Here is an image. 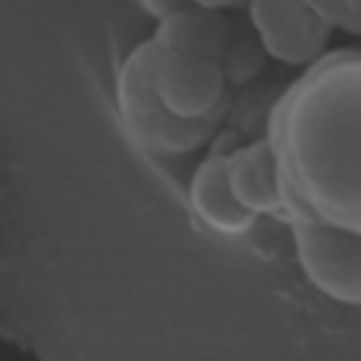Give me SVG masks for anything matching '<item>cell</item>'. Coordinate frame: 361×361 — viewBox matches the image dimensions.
<instances>
[{"label":"cell","instance_id":"obj_2","mask_svg":"<svg viewBox=\"0 0 361 361\" xmlns=\"http://www.w3.org/2000/svg\"><path fill=\"white\" fill-rule=\"evenodd\" d=\"M116 107L133 144L158 158H180L200 149L214 121H186L175 116L152 82V37L135 42L116 73Z\"/></svg>","mask_w":361,"mask_h":361},{"label":"cell","instance_id":"obj_5","mask_svg":"<svg viewBox=\"0 0 361 361\" xmlns=\"http://www.w3.org/2000/svg\"><path fill=\"white\" fill-rule=\"evenodd\" d=\"M259 48L279 65L310 68L330 54L333 25L307 0H248Z\"/></svg>","mask_w":361,"mask_h":361},{"label":"cell","instance_id":"obj_12","mask_svg":"<svg viewBox=\"0 0 361 361\" xmlns=\"http://www.w3.org/2000/svg\"><path fill=\"white\" fill-rule=\"evenodd\" d=\"M189 3H197V6H206V8L231 11V8H240V6H245L248 0H189Z\"/></svg>","mask_w":361,"mask_h":361},{"label":"cell","instance_id":"obj_6","mask_svg":"<svg viewBox=\"0 0 361 361\" xmlns=\"http://www.w3.org/2000/svg\"><path fill=\"white\" fill-rule=\"evenodd\" d=\"M226 169L237 200L257 217H293V197L282 169L279 149L271 135L254 138L226 152Z\"/></svg>","mask_w":361,"mask_h":361},{"label":"cell","instance_id":"obj_8","mask_svg":"<svg viewBox=\"0 0 361 361\" xmlns=\"http://www.w3.org/2000/svg\"><path fill=\"white\" fill-rule=\"evenodd\" d=\"M149 37L161 48L214 56V59H223L228 65L231 23L226 20V11H220V8L183 3L175 11L164 14L161 20H155V28Z\"/></svg>","mask_w":361,"mask_h":361},{"label":"cell","instance_id":"obj_1","mask_svg":"<svg viewBox=\"0 0 361 361\" xmlns=\"http://www.w3.org/2000/svg\"><path fill=\"white\" fill-rule=\"evenodd\" d=\"M293 214L361 231V51L327 54L285 93L271 130Z\"/></svg>","mask_w":361,"mask_h":361},{"label":"cell","instance_id":"obj_7","mask_svg":"<svg viewBox=\"0 0 361 361\" xmlns=\"http://www.w3.org/2000/svg\"><path fill=\"white\" fill-rule=\"evenodd\" d=\"M189 206L200 226L220 237H243L259 220L237 200L226 169V152H212L195 166L189 178Z\"/></svg>","mask_w":361,"mask_h":361},{"label":"cell","instance_id":"obj_3","mask_svg":"<svg viewBox=\"0 0 361 361\" xmlns=\"http://www.w3.org/2000/svg\"><path fill=\"white\" fill-rule=\"evenodd\" d=\"M288 226L310 288L336 305L361 307V231L313 214H293Z\"/></svg>","mask_w":361,"mask_h":361},{"label":"cell","instance_id":"obj_10","mask_svg":"<svg viewBox=\"0 0 361 361\" xmlns=\"http://www.w3.org/2000/svg\"><path fill=\"white\" fill-rule=\"evenodd\" d=\"M183 3H189V0H138V6H141L152 20H161L164 14L175 11V8L183 6Z\"/></svg>","mask_w":361,"mask_h":361},{"label":"cell","instance_id":"obj_4","mask_svg":"<svg viewBox=\"0 0 361 361\" xmlns=\"http://www.w3.org/2000/svg\"><path fill=\"white\" fill-rule=\"evenodd\" d=\"M152 82L175 116L217 121L228 96V65L214 56L161 48L152 39Z\"/></svg>","mask_w":361,"mask_h":361},{"label":"cell","instance_id":"obj_9","mask_svg":"<svg viewBox=\"0 0 361 361\" xmlns=\"http://www.w3.org/2000/svg\"><path fill=\"white\" fill-rule=\"evenodd\" d=\"M336 31L361 39V0H341L336 14Z\"/></svg>","mask_w":361,"mask_h":361},{"label":"cell","instance_id":"obj_11","mask_svg":"<svg viewBox=\"0 0 361 361\" xmlns=\"http://www.w3.org/2000/svg\"><path fill=\"white\" fill-rule=\"evenodd\" d=\"M307 3L336 28V14H338V3H341V0H307Z\"/></svg>","mask_w":361,"mask_h":361}]
</instances>
